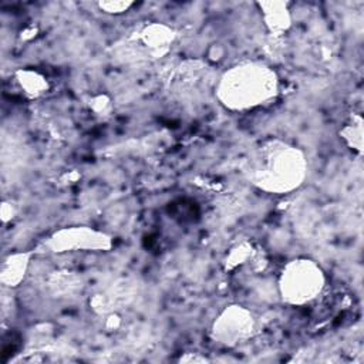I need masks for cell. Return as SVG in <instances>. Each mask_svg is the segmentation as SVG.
I'll list each match as a JSON object with an SVG mask.
<instances>
[{
	"mask_svg": "<svg viewBox=\"0 0 364 364\" xmlns=\"http://www.w3.org/2000/svg\"><path fill=\"white\" fill-rule=\"evenodd\" d=\"M245 173L266 193H290L304 182L307 159L300 148L282 139H267L247 156Z\"/></svg>",
	"mask_w": 364,
	"mask_h": 364,
	"instance_id": "6da1fadb",
	"label": "cell"
},
{
	"mask_svg": "<svg viewBox=\"0 0 364 364\" xmlns=\"http://www.w3.org/2000/svg\"><path fill=\"white\" fill-rule=\"evenodd\" d=\"M279 92V77L259 61L236 64L220 74L215 97L230 111H247L273 100Z\"/></svg>",
	"mask_w": 364,
	"mask_h": 364,
	"instance_id": "7a4b0ae2",
	"label": "cell"
},
{
	"mask_svg": "<svg viewBox=\"0 0 364 364\" xmlns=\"http://www.w3.org/2000/svg\"><path fill=\"white\" fill-rule=\"evenodd\" d=\"M326 286L323 269L311 259L297 257L282 269L277 287L282 300L291 306H304L316 300Z\"/></svg>",
	"mask_w": 364,
	"mask_h": 364,
	"instance_id": "3957f363",
	"label": "cell"
},
{
	"mask_svg": "<svg viewBox=\"0 0 364 364\" xmlns=\"http://www.w3.org/2000/svg\"><path fill=\"white\" fill-rule=\"evenodd\" d=\"M112 247V237L90 226H70L53 232L41 245L43 252H104Z\"/></svg>",
	"mask_w": 364,
	"mask_h": 364,
	"instance_id": "277c9868",
	"label": "cell"
},
{
	"mask_svg": "<svg viewBox=\"0 0 364 364\" xmlns=\"http://www.w3.org/2000/svg\"><path fill=\"white\" fill-rule=\"evenodd\" d=\"M256 328V320L253 313L240 306H226L210 327V337L215 343L225 347H236L249 340Z\"/></svg>",
	"mask_w": 364,
	"mask_h": 364,
	"instance_id": "5b68a950",
	"label": "cell"
},
{
	"mask_svg": "<svg viewBox=\"0 0 364 364\" xmlns=\"http://www.w3.org/2000/svg\"><path fill=\"white\" fill-rule=\"evenodd\" d=\"M134 46H138V51L144 53L145 57H162L171 48L175 40V31L159 23H152L141 28L135 36L131 37Z\"/></svg>",
	"mask_w": 364,
	"mask_h": 364,
	"instance_id": "8992f818",
	"label": "cell"
},
{
	"mask_svg": "<svg viewBox=\"0 0 364 364\" xmlns=\"http://www.w3.org/2000/svg\"><path fill=\"white\" fill-rule=\"evenodd\" d=\"M33 252H16L4 257L0 269V280L6 287H17L30 266Z\"/></svg>",
	"mask_w": 364,
	"mask_h": 364,
	"instance_id": "52a82bcc",
	"label": "cell"
},
{
	"mask_svg": "<svg viewBox=\"0 0 364 364\" xmlns=\"http://www.w3.org/2000/svg\"><path fill=\"white\" fill-rule=\"evenodd\" d=\"M257 7L260 9L263 21L270 33L283 34L289 30L291 16L286 1H259Z\"/></svg>",
	"mask_w": 364,
	"mask_h": 364,
	"instance_id": "ba28073f",
	"label": "cell"
},
{
	"mask_svg": "<svg viewBox=\"0 0 364 364\" xmlns=\"http://www.w3.org/2000/svg\"><path fill=\"white\" fill-rule=\"evenodd\" d=\"M340 136L355 152H363V118L360 114H350L340 128Z\"/></svg>",
	"mask_w": 364,
	"mask_h": 364,
	"instance_id": "9c48e42d",
	"label": "cell"
},
{
	"mask_svg": "<svg viewBox=\"0 0 364 364\" xmlns=\"http://www.w3.org/2000/svg\"><path fill=\"white\" fill-rule=\"evenodd\" d=\"M18 84L24 90V92L30 95H38L47 90V82L44 77L33 71H20L18 73Z\"/></svg>",
	"mask_w": 364,
	"mask_h": 364,
	"instance_id": "30bf717a",
	"label": "cell"
},
{
	"mask_svg": "<svg viewBox=\"0 0 364 364\" xmlns=\"http://www.w3.org/2000/svg\"><path fill=\"white\" fill-rule=\"evenodd\" d=\"M97 6H98V9L102 13L118 16V14H122V13L128 11L134 6V3L129 1V0H127V1H111V0H107V1H98Z\"/></svg>",
	"mask_w": 364,
	"mask_h": 364,
	"instance_id": "8fae6325",
	"label": "cell"
},
{
	"mask_svg": "<svg viewBox=\"0 0 364 364\" xmlns=\"http://www.w3.org/2000/svg\"><path fill=\"white\" fill-rule=\"evenodd\" d=\"M252 250V247L246 243V245H239L237 247H235L230 255L226 257V267L232 269L240 263H243L249 255V252Z\"/></svg>",
	"mask_w": 364,
	"mask_h": 364,
	"instance_id": "7c38bea8",
	"label": "cell"
}]
</instances>
